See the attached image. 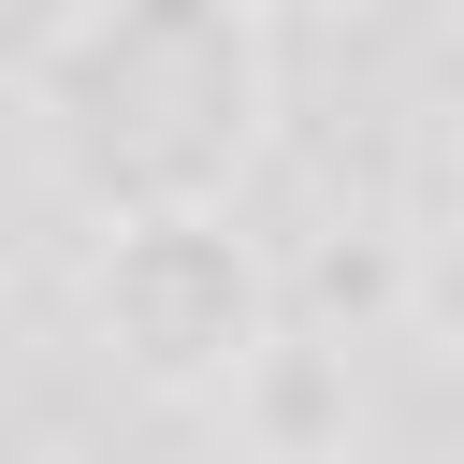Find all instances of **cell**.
I'll return each mask as SVG.
<instances>
[{"label":"cell","instance_id":"cell-1","mask_svg":"<svg viewBox=\"0 0 464 464\" xmlns=\"http://www.w3.org/2000/svg\"><path fill=\"white\" fill-rule=\"evenodd\" d=\"M261 116V29L246 0H116L44 58V130L58 160L130 203V218H188Z\"/></svg>","mask_w":464,"mask_h":464}]
</instances>
